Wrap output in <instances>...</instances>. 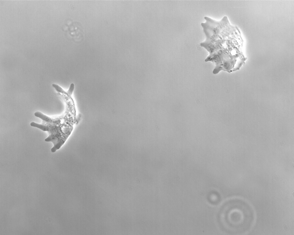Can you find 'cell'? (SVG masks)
I'll use <instances>...</instances> for the list:
<instances>
[{
	"label": "cell",
	"mask_w": 294,
	"mask_h": 235,
	"mask_svg": "<svg viewBox=\"0 0 294 235\" xmlns=\"http://www.w3.org/2000/svg\"><path fill=\"white\" fill-rule=\"evenodd\" d=\"M206 22L201 23L206 38L200 44L209 53L205 59L215 64L214 74L221 71L231 73L239 70L245 59L239 56L231 46V26L227 16L219 21L205 17Z\"/></svg>",
	"instance_id": "1"
},
{
	"label": "cell",
	"mask_w": 294,
	"mask_h": 235,
	"mask_svg": "<svg viewBox=\"0 0 294 235\" xmlns=\"http://www.w3.org/2000/svg\"><path fill=\"white\" fill-rule=\"evenodd\" d=\"M34 115L41 119L42 123L34 122L30 125L47 132L48 137L45 139L47 142H51L53 146L51 149L52 153L55 152L64 144L71 134L75 125L78 123L75 111H66L58 117L53 118L48 116L39 111L34 113Z\"/></svg>",
	"instance_id": "2"
}]
</instances>
